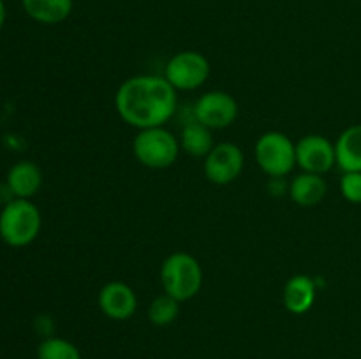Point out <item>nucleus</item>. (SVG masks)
I'll return each instance as SVG.
<instances>
[{"label":"nucleus","mask_w":361,"mask_h":359,"mask_svg":"<svg viewBox=\"0 0 361 359\" xmlns=\"http://www.w3.org/2000/svg\"><path fill=\"white\" fill-rule=\"evenodd\" d=\"M176 90L164 76H133L123 81L115 94L116 113L137 130L164 127L176 113Z\"/></svg>","instance_id":"f257e3e1"},{"label":"nucleus","mask_w":361,"mask_h":359,"mask_svg":"<svg viewBox=\"0 0 361 359\" xmlns=\"http://www.w3.org/2000/svg\"><path fill=\"white\" fill-rule=\"evenodd\" d=\"M161 284L166 294L180 303L192 299L203 285V270L200 260L187 252H175L161 266Z\"/></svg>","instance_id":"f03ea898"},{"label":"nucleus","mask_w":361,"mask_h":359,"mask_svg":"<svg viewBox=\"0 0 361 359\" xmlns=\"http://www.w3.org/2000/svg\"><path fill=\"white\" fill-rule=\"evenodd\" d=\"M42 218L30 199H14L0 211V238L9 246H27L41 232Z\"/></svg>","instance_id":"7ed1b4c3"},{"label":"nucleus","mask_w":361,"mask_h":359,"mask_svg":"<svg viewBox=\"0 0 361 359\" xmlns=\"http://www.w3.org/2000/svg\"><path fill=\"white\" fill-rule=\"evenodd\" d=\"M133 153L148 169H168L180 153V139L164 127L143 129L133 141Z\"/></svg>","instance_id":"20e7f679"},{"label":"nucleus","mask_w":361,"mask_h":359,"mask_svg":"<svg viewBox=\"0 0 361 359\" xmlns=\"http://www.w3.org/2000/svg\"><path fill=\"white\" fill-rule=\"evenodd\" d=\"M254 155L261 171L271 178H284L296 165V144L291 137L277 130L259 136Z\"/></svg>","instance_id":"39448f33"},{"label":"nucleus","mask_w":361,"mask_h":359,"mask_svg":"<svg viewBox=\"0 0 361 359\" xmlns=\"http://www.w3.org/2000/svg\"><path fill=\"white\" fill-rule=\"evenodd\" d=\"M164 77L175 90H196L210 77V62L200 51H180L166 63Z\"/></svg>","instance_id":"423d86ee"},{"label":"nucleus","mask_w":361,"mask_h":359,"mask_svg":"<svg viewBox=\"0 0 361 359\" xmlns=\"http://www.w3.org/2000/svg\"><path fill=\"white\" fill-rule=\"evenodd\" d=\"M192 113L194 118L208 129H226L238 118V102L228 92L212 90L197 99Z\"/></svg>","instance_id":"0eeeda50"},{"label":"nucleus","mask_w":361,"mask_h":359,"mask_svg":"<svg viewBox=\"0 0 361 359\" xmlns=\"http://www.w3.org/2000/svg\"><path fill=\"white\" fill-rule=\"evenodd\" d=\"M245 155L235 143H219L204 157V176L214 185H229L243 171Z\"/></svg>","instance_id":"6e6552de"},{"label":"nucleus","mask_w":361,"mask_h":359,"mask_svg":"<svg viewBox=\"0 0 361 359\" xmlns=\"http://www.w3.org/2000/svg\"><path fill=\"white\" fill-rule=\"evenodd\" d=\"M335 164V144L328 137L309 134L296 143V165H300L305 172L323 176Z\"/></svg>","instance_id":"1a4fd4ad"},{"label":"nucleus","mask_w":361,"mask_h":359,"mask_svg":"<svg viewBox=\"0 0 361 359\" xmlns=\"http://www.w3.org/2000/svg\"><path fill=\"white\" fill-rule=\"evenodd\" d=\"M97 305L108 319L127 320L137 308V296L126 282L113 280L102 285L97 294Z\"/></svg>","instance_id":"9d476101"},{"label":"nucleus","mask_w":361,"mask_h":359,"mask_svg":"<svg viewBox=\"0 0 361 359\" xmlns=\"http://www.w3.org/2000/svg\"><path fill=\"white\" fill-rule=\"evenodd\" d=\"M282 301L288 312L303 315L316 301V284L309 275H295L289 278L282 291Z\"/></svg>","instance_id":"9b49d317"},{"label":"nucleus","mask_w":361,"mask_h":359,"mask_svg":"<svg viewBox=\"0 0 361 359\" xmlns=\"http://www.w3.org/2000/svg\"><path fill=\"white\" fill-rule=\"evenodd\" d=\"M42 185V172L37 164L21 160L14 164L7 172V187L18 199H30L39 192Z\"/></svg>","instance_id":"f8f14e48"},{"label":"nucleus","mask_w":361,"mask_h":359,"mask_svg":"<svg viewBox=\"0 0 361 359\" xmlns=\"http://www.w3.org/2000/svg\"><path fill=\"white\" fill-rule=\"evenodd\" d=\"M326 182L321 175H314V172H305L295 176L291 183H289V197L293 203L303 208H312L319 204L326 196Z\"/></svg>","instance_id":"ddd939ff"},{"label":"nucleus","mask_w":361,"mask_h":359,"mask_svg":"<svg viewBox=\"0 0 361 359\" xmlns=\"http://www.w3.org/2000/svg\"><path fill=\"white\" fill-rule=\"evenodd\" d=\"M337 165L344 172L361 171V123L348 127L335 141Z\"/></svg>","instance_id":"4468645a"},{"label":"nucleus","mask_w":361,"mask_h":359,"mask_svg":"<svg viewBox=\"0 0 361 359\" xmlns=\"http://www.w3.org/2000/svg\"><path fill=\"white\" fill-rule=\"evenodd\" d=\"M21 4L25 13L42 25L62 23L73 11V0H21Z\"/></svg>","instance_id":"2eb2a0df"},{"label":"nucleus","mask_w":361,"mask_h":359,"mask_svg":"<svg viewBox=\"0 0 361 359\" xmlns=\"http://www.w3.org/2000/svg\"><path fill=\"white\" fill-rule=\"evenodd\" d=\"M180 146L183 148L187 155L196 158H204L212 151L214 144V136H212V129L207 125L197 122L196 118L187 122L182 127V134H180Z\"/></svg>","instance_id":"dca6fc26"},{"label":"nucleus","mask_w":361,"mask_h":359,"mask_svg":"<svg viewBox=\"0 0 361 359\" xmlns=\"http://www.w3.org/2000/svg\"><path fill=\"white\" fill-rule=\"evenodd\" d=\"M147 315L148 320H150L154 326H169V324L175 322L176 317L180 315V301L164 292V294L157 296V298L150 303Z\"/></svg>","instance_id":"f3484780"},{"label":"nucleus","mask_w":361,"mask_h":359,"mask_svg":"<svg viewBox=\"0 0 361 359\" xmlns=\"http://www.w3.org/2000/svg\"><path fill=\"white\" fill-rule=\"evenodd\" d=\"M37 359H81V352L66 338L48 336L39 344Z\"/></svg>","instance_id":"a211bd4d"},{"label":"nucleus","mask_w":361,"mask_h":359,"mask_svg":"<svg viewBox=\"0 0 361 359\" xmlns=\"http://www.w3.org/2000/svg\"><path fill=\"white\" fill-rule=\"evenodd\" d=\"M341 194L349 203L361 204V171H351L342 175Z\"/></svg>","instance_id":"6ab92c4d"},{"label":"nucleus","mask_w":361,"mask_h":359,"mask_svg":"<svg viewBox=\"0 0 361 359\" xmlns=\"http://www.w3.org/2000/svg\"><path fill=\"white\" fill-rule=\"evenodd\" d=\"M6 23V6H4V0H0V28Z\"/></svg>","instance_id":"aec40b11"}]
</instances>
